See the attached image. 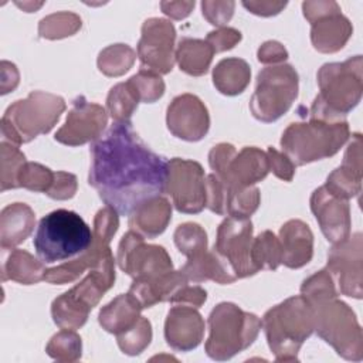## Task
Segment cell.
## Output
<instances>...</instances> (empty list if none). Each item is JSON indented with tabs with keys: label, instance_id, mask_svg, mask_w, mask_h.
<instances>
[{
	"label": "cell",
	"instance_id": "16",
	"mask_svg": "<svg viewBox=\"0 0 363 363\" xmlns=\"http://www.w3.org/2000/svg\"><path fill=\"white\" fill-rule=\"evenodd\" d=\"M362 234L356 233L347 240L333 244L328 252L326 269L337 279L340 294L356 299L362 298L363 272Z\"/></svg>",
	"mask_w": 363,
	"mask_h": 363
},
{
	"label": "cell",
	"instance_id": "50",
	"mask_svg": "<svg viewBox=\"0 0 363 363\" xmlns=\"http://www.w3.org/2000/svg\"><path fill=\"white\" fill-rule=\"evenodd\" d=\"M258 61L262 64H284V61L288 58V51L285 47L278 41H267L258 48Z\"/></svg>",
	"mask_w": 363,
	"mask_h": 363
},
{
	"label": "cell",
	"instance_id": "33",
	"mask_svg": "<svg viewBox=\"0 0 363 363\" xmlns=\"http://www.w3.org/2000/svg\"><path fill=\"white\" fill-rule=\"evenodd\" d=\"M136 60V52L128 44H112L98 55V68L108 77H119L130 69Z\"/></svg>",
	"mask_w": 363,
	"mask_h": 363
},
{
	"label": "cell",
	"instance_id": "52",
	"mask_svg": "<svg viewBox=\"0 0 363 363\" xmlns=\"http://www.w3.org/2000/svg\"><path fill=\"white\" fill-rule=\"evenodd\" d=\"M194 4V1H162L160 9L170 18L182 20L190 14Z\"/></svg>",
	"mask_w": 363,
	"mask_h": 363
},
{
	"label": "cell",
	"instance_id": "15",
	"mask_svg": "<svg viewBox=\"0 0 363 363\" xmlns=\"http://www.w3.org/2000/svg\"><path fill=\"white\" fill-rule=\"evenodd\" d=\"M176 30L166 18L152 17L142 26V37L138 43L136 55L140 68L156 74H169L174 65Z\"/></svg>",
	"mask_w": 363,
	"mask_h": 363
},
{
	"label": "cell",
	"instance_id": "9",
	"mask_svg": "<svg viewBox=\"0 0 363 363\" xmlns=\"http://www.w3.org/2000/svg\"><path fill=\"white\" fill-rule=\"evenodd\" d=\"M313 330L346 360L360 362L363 357L362 328L352 308L336 298L312 305Z\"/></svg>",
	"mask_w": 363,
	"mask_h": 363
},
{
	"label": "cell",
	"instance_id": "4",
	"mask_svg": "<svg viewBox=\"0 0 363 363\" xmlns=\"http://www.w3.org/2000/svg\"><path fill=\"white\" fill-rule=\"evenodd\" d=\"M349 136L346 119L309 118V122H294L284 130L281 147L295 166H303L336 155Z\"/></svg>",
	"mask_w": 363,
	"mask_h": 363
},
{
	"label": "cell",
	"instance_id": "21",
	"mask_svg": "<svg viewBox=\"0 0 363 363\" xmlns=\"http://www.w3.org/2000/svg\"><path fill=\"white\" fill-rule=\"evenodd\" d=\"M269 163L267 152L245 146L237 152L220 173H214L225 187H250L267 177Z\"/></svg>",
	"mask_w": 363,
	"mask_h": 363
},
{
	"label": "cell",
	"instance_id": "30",
	"mask_svg": "<svg viewBox=\"0 0 363 363\" xmlns=\"http://www.w3.org/2000/svg\"><path fill=\"white\" fill-rule=\"evenodd\" d=\"M47 268L41 259L34 258L26 250L13 248L1 267L3 281L11 279L23 285H33L44 279Z\"/></svg>",
	"mask_w": 363,
	"mask_h": 363
},
{
	"label": "cell",
	"instance_id": "36",
	"mask_svg": "<svg viewBox=\"0 0 363 363\" xmlns=\"http://www.w3.org/2000/svg\"><path fill=\"white\" fill-rule=\"evenodd\" d=\"M82 26L81 17L71 11L50 14L38 23V34L47 40H58L74 35Z\"/></svg>",
	"mask_w": 363,
	"mask_h": 363
},
{
	"label": "cell",
	"instance_id": "54",
	"mask_svg": "<svg viewBox=\"0 0 363 363\" xmlns=\"http://www.w3.org/2000/svg\"><path fill=\"white\" fill-rule=\"evenodd\" d=\"M16 4H17L18 7H21L24 11L31 13V11L40 9L44 3H43V1H40V3H33V1H23V3H20V1H16Z\"/></svg>",
	"mask_w": 363,
	"mask_h": 363
},
{
	"label": "cell",
	"instance_id": "37",
	"mask_svg": "<svg viewBox=\"0 0 363 363\" xmlns=\"http://www.w3.org/2000/svg\"><path fill=\"white\" fill-rule=\"evenodd\" d=\"M0 162H1V172H0V183L1 191L9 189L18 187V173L26 163L24 153L18 149L17 145L10 143L7 140H1L0 143Z\"/></svg>",
	"mask_w": 363,
	"mask_h": 363
},
{
	"label": "cell",
	"instance_id": "12",
	"mask_svg": "<svg viewBox=\"0 0 363 363\" xmlns=\"http://www.w3.org/2000/svg\"><path fill=\"white\" fill-rule=\"evenodd\" d=\"M116 261L123 272L138 281L155 279L173 269L166 250L160 245L146 244L145 237L133 230L122 237Z\"/></svg>",
	"mask_w": 363,
	"mask_h": 363
},
{
	"label": "cell",
	"instance_id": "44",
	"mask_svg": "<svg viewBox=\"0 0 363 363\" xmlns=\"http://www.w3.org/2000/svg\"><path fill=\"white\" fill-rule=\"evenodd\" d=\"M225 197L224 183L214 173L206 176V207L218 216H225Z\"/></svg>",
	"mask_w": 363,
	"mask_h": 363
},
{
	"label": "cell",
	"instance_id": "39",
	"mask_svg": "<svg viewBox=\"0 0 363 363\" xmlns=\"http://www.w3.org/2000/svg\"><path fill=\"white\" fill-rule=\"evenodd\" d=\"M174 244L182 254L193 258L207 251V234L197 223L180 224L174 231Z\"/></svg>",
	"mask_w": 363,
	"mask_h": 363
},
{
	"label": "cell",
	"instance_id": "5",
	"mask_svg": "<svg viewBox=\"0 0 363 363\" xmlns=\"http://www.w3.org/2000/svg\"><path fill=\"white\" fill-rule=\"evenodd\" d=\"M94 240V231L75 211L58 208L44 216L37 227L33 244L44 264H52L81 255Z\"/></svg>",
	"mask_w": 363,
	"mask_h": 363
},
{
	"label": "cell",
	"instance_id": "14",
	"mask_svg": "<svg viewBox=\"0 0 363 363\" xmlns=\"http://www.w3.org/2000/svg\"><path fill=\"white\" fill-rule=\"evenodd\" d=\"M166 191L177 211L197 214L206 207V176L194 160L173 157L167 162Z\"/></svg>",
	"mask_w": 363,
	"mask_h": 363
},
{
	"label": "cell",
	"instance_id": "26",
	"mask_svg": "<svg viewBox=\"0 0 363 363\" xmlns=\"http://www.w3.org/2000/svg\"><path fill=\"white\" fill-rule=\"evenodd\" d=\"M35 216L31 207L24 203L6 206L0 214V247L14 248L23 242L34 230Z\"/></svg>",
	"mask_w": 363,
	"mask_h": 363
},
{
	"label": "cell",
	"instance_id": "25",
	"mask_svg": "<svg viewBox=\"0 0 363 363\" xmlns=\"http://www.w3.org/2000/svg\"><path fill=\"white\" fill-rule=\"evenodd\" d=\"M189 279L182 271H170L159 278L155 279H147V281H138L133 279L129 294H132L140 306L150 308L156 305L157 302H164L173 298V295L187 285Z\"/></svg>",
	"mask_w": 363,
	"mask_h": 363
},
{
	"label": "cell",
	"instance_id": "43",
	"mask_svg": "<svg viewBox=\"0 0 363 363\" xmlns=\"http://www.w3.org/2000/svg\"><path fill=\"white\" fill-rule=\"evenodd\" d=\"M129 81L135 86L140 102L152 104L164 94V82L156 72L140 68L138 74L129 78Z\"/></svg>",
	"mask_w": 363,
	"mask_h": 363
},
{
	"label": "cell",
	"instance_id": "45",
	"mask_svg": "<svg viewBox=\"0 0 363 363\" xmlns=\"http://www.w3.org/2000/svg\"><path fill=\"white\" fill-rule=\"evenodd\" d=\"M235 3L234 1H210L204 0L201 1V10L203 16L208 20L210 24L216 27H224L230 18L233 17Z\"/></svg>",
	"mask_w": 363,
	"mask_h": 363
},
{
	"label": "cell",
	"instance_id": "11",
	"mask_svg": "<svg viewBox=\"0 0 363 363\" xmlns=\"http://www.w3.org/2000/svg\"><path fill=\"white\" fill-rule=\"evenodd\" d=\"M302 11L311 23V41L315 50L330 54L345 47L353 27L336 1H303Z\"/></svg>",
	"mask_w": 363,
	"mask_h": 363
},
{
	"label": "cell",
	"instance_id": "40",
	"mask_svg": "<svg viewBox=\"0 0 363 363\" xmlns=\"http://www.w3.org/2000/svg\"><path fill=\"white\" fill-rule=\"evenodd\" d=\"M119 349L129 356L142 353L152 340V325L149 319L140 316L138 322L128 330L116 335Z\"/></svg>",
	"mask_w": 363,
	"mask_h": 363
},
{
	"label": "cell",
	"instance_id": "29",
	"mask_svg": "<svg viewBox=\"0 0 363 363\" xmlns=\"http://www.w3.org/2000/svg\"><path fill=\"white\" fill-rule=\"evenodd\" d=\"M251 78V68L242 58L231 57L221 60L213 69V84L218 92L234 96L247 88Z\"/></svg>",
	"mask_w": 363,
	"mask_h": 363
},
{
	"label": "cell",
	"instance_id": "23",
	"mask_svg": "<svg viewBox=\"0 0 363 363\" xmlns=\"http://www.w3.org/2000/svg\"><path fill=\"white\" fill-rule=\"evenodd\" d=\"M332 194L349 200L362 190V147L350 143L345 152L342 164L335 169L323 184Z\"/></svg>",
	"mask_w": 363,
	"mask_h": 363
},
{
	"label": "cell",
	"instance_id": "42",
	"mask_svg": "<svg viewBox=\"0 0 363 363\" xmlns=\"http://www.w3.org/2000/svg\"><path fill=\"white\" fill-rule=\"evenodd\" d=\"M54 173L40 163L26 162L18 173V187L47 193L54 182Z\"/></svg>",
	"mask_w": 363,
	"mask_h": 363
},
{
	"label": "cell",
	"instance_id": "32",
	"mask_svg": "<svg viewBox=\"0 0 363 363\" xmlns=\"http://www.w3.org/2000/svg\"><path fill=\"white\" fill-rule=\"evenodd\" d=\"M140 98L128 79L125 82H119L111 88L106 98V108L111 118L119 123H132L130 118L138 108Z\"/></svg>",
	"mask_w": 363,
	"mask_h": 363
},
{
	"label": "cell",
	"instance_id": "46",
	"mask_svg": "<svg viewBox=\"0 0 363 363\" xmlns=\"http://www.w3.org/2000/svg\"><path fill=\"white\" fill-rule=\"evenodd\" d=\"M77 193V177L68 172H55L54 182L45 193L54 200H68Z\"/></svg>",
	"mask_w": 363,
	"mask_h": 363
},
{
	"label": "cell",
	"instance_id": "28",
	"mask_svg": "<svg viewBox=\"0 0 363 363\" xmlns=\"http://www.w3.org/2000/svg\"><path fill=\"white\" fill-rule=\"evenodd\" d=\"M180 271L187 277L189 281H193L196 284L211 279L217 284L225 285L237 281L231 269L214 252V250L204 251L193 258H187V262Z\"/></svg>",
	"mask_w": 363,
	"mask_h": 363
},
{
	"label": "cell",
	"instance_id": "1",
	"mask_svg": "<svg viewBox=\"0 0 363 363\" xmlns=\"http://www.w3.org/2000/svg\"><path fill=\"white\" fill-rule=\"evenodd\" d=\"M88 183L106 207L129 216L166 191L167 160L150 150L132 123L113 125L91 145Z\"/></svg>",
	"mask_w": 363,
	"mask_h": 363
},
{
	"label": "cell",
	"instance_id": "18",
	"mask_svg": "<svg viewBox=\"0 0 363 363\" xmlns=\"http://www.w3.org/2000/svg\"><path fill=\"white\" fill-rule=\"evenodd\" d=\"M166 123L173 136L187 142H197L208 132L210 115L199 96L182 94L173 98L167 106Z\"/></svg>",
	"mask_w": 363,
	"mask_h": 363
},
{
	"label": "cell",
	"instance_id": "41",
	"mask_svg": "<svg viewBox=\"0 0 363 363\" xmlns=\"http://www.w3.org/2000/svg\"><path fill=\"white\" fill-rule=\"evenodd\" d=\"M301 295L311 305H316L323 301L336 298L337 292L335 289L333 277L330 275V272L326 268L315 272L313 275H311L309 278H306L302 282Z\"/></svg>",
	"mask_w": 363,
	"mask_h": 363
},
{
	"label": "cell",
	"instance_id": "3",
	"mask_svg": "<svg viewBox=\"0 0 363 363\" xmlns=\"http://www.w3.org/2000/svg\"><path fill=\"white\" fill-rule=\"evenodd\" d=\"M261 322L275 360L294 362L313 333V308L302 295L291 296L267 311Z\"/></svg>",
	"mask_w": 363,
	"mask_h": 363
},
{
	"label": "cell",
	"instance_id": "27",
	"mask_svg": "<svg viewBox=\"0 0 363 363\" xmlns=\"http://www.w3.org/2000/svg\"><path fill=\"white\" fill-rule=\"evenodd\" d=\"M142 309L132 294H122L99 311L98 322L106 332L119 335L138 322Z\"/></svg>",
	"mask_w": 363,
	"mask_h": 363
},
{
	"label": "cell",
	"instance_id": "20",
	"mask_svg": "<svg viewBox=\"0 0 363 363\" xmlns=\"http://www.w3.org/2000/svg\"><path fill=\"white\" fill-rule=\"evenodd\" d=\"M204 335V320L197 308L174 305L167 312L164 322V337L167 345L179 352L196 349Z\"/></svg>",
	"mask_w": 363,
	"mask_h": 363
},
{
	"label": "cell",
	"instance_id": "19",
	"mask_svg": "<svg viewBox=\"0 0 363 363\" xmlns=\"http://www.w3.org/2000/svg\"><path fill=\"white\" fill-rule=\"evenodd\" d=\"M311 210L328 241L337 244L350 237L349 200L340 199L320 186L311 196Z\"/></svg>",
	"mask_w": 363,
	"mask_h": 363
},
{
	"label": "cell",
	"instance_id": "6",
	"mask_svg": "<svg viewBox=\"0 0 363 363\" xmlns=\"http://www.w3.org/2000/svg\"><path fill=\"white\" fill-rule=\"evenodd\" d=\"M65 111V101L60 95L33 91L26 99L11 104L1 116L3 140L20 146L38 135L48 133Z\"/></svg>",
	"mask_w": 363,
	"mask_h": 363
},
{
	"label": "cell",
	"instance_id": "17",
	"mask_svg": "<svg viewBox=\"0 0 363 363\" xmlns=\"http://www.w3.org/2000/svg\"><path fill=\"white\" fill-rule=\"evenodd\" d=\"M108 122V113L104 106L89 102L85 96H77L72 102L65 123L57 130L55 140L68 145L79 146L96 140Z\"/></svg>",
	"mask_w": 363,
	"mask_h": 363
},
{
	"label": "cell",
	"instance_id": "8",
	"mask_svg": "<svg viewBox=\"0 0 363 363\" xmlns=\"http://www.w3.org/2000/svg\"><path fill=\"white\" fill-rule=\"evenodd\" d=\"M262 328L261 319L233 302L218 303L208 315L206 353L213 360H228L250 347Z\"/></svg>",
	"mask_w": 363,
	"mask_h": 363
},
{
	"label": "cell",
	"instance_id": "48",
	"mask_svg": "<svg viewBox=\"0 0 363 363\" xmlns=\"http://www.w3.org/2000/svg\"><path fill=\"white\" fill-rule=\"evenodd\" d=\"M206 41L213 47L214 52L231 50L241 41V33L233 27H220L207 34Z\"/></svg>",
	"mask_w": 363,
	"mask_h": 363
},
{
	"label": "cell",
	"instance_id": "35",
	"mask_svg": "<svg viewBox=\"0 0 363 363\" xmlns=\"http://www.w3.org/2000/svg\"><path fill=\"white\" fill-rule=\"evenodd\" d=\"M225 186V184H224ZM261 201L259 190L250 187H227L225 216L250 218L255 213Z\"/></svg>",
	"mask_w": 363,
	"mask_h": 363
},
{
	"label": "cell",
	"instance_id": "31",
	"mask_svg": "<svg viewBox=\"0 0 363 363\" xmlns=\"http://www.w3.org/2000/svg\"><path fill=\"white\" fill-rule=\"evenodd\" d=\"M214 54L213 47L206 40L184 37L177 44L174 58L183 72L200 77L208 71Z\"/></svg>",
	"mask_w": 363,
	"mask_h": 363
},
{
	"label": "cell",
	"instance_id": "7",
	"mask_svg": "<svg viewBox=\"0 0 363 363\" xmlns=\"http://www.w3.org/2000/svg\"><path fill=\"white\" fill-rule=\"evenodd\" d=\"M115 282V261L112 251L91 268L88 275L75 286L55 298L51 303L52 320L61 329H79L102 295Z\"/></svg>",
	"mask_w": 363,
	"mask_h": 363
},
{
	"label": "cell",
	"instance_id": "10",
	"mask_svg": "<svg viewBox=\"0 0 363 363\" xmlns=\"http://www.w3.org/2000/svg\"><path fill=\"white\" fill-rule=\"evenodd\" d=\"M299 77L289 64L262 68L257 75L250 109L255 119L269 123L285 115L298 96Z\"/></svg>",
	"mask_w": 363,
	"mask_h": 363
},
{
	"label": "cell",
	"instance_id": "49",
	"mask_svg": "<svg viewBox=\"0 0 363 363\" xmlns=\"http://www.w3.org/2000/svg\"><path fill=\"white\" fill-rule=\"evenodd\" d=\"M206 299H207V292L201 286L184 285L173 295L170 302L173 305H187L193 308H200L206 302Z\"/></svg>",
	"mask_w": 363,
	"mask_h": 363
},
{
	"label": "cell",
	"instance_id": "24",
	"mask_svg": "<svg viewBox=\"0 0 363 363\" xmlns=\"http://www.w3.org/2000/svg\"><path fill=\"white\" fill-rule=\"evenodd\" d=\"M172 220V204L163 197L157 196L136 207L129 214L130 230L139 233L145 238H155L162 234Z\"/></svg>",
	"mask_w": 363,
	"mask_h": 363
},
{
	"label": "cell",
	"instance_id": "53",
	"mask_svg": "<svg viewBox=\"0 0 363 363\" xmlns=\"http://www.w3.org/2000/svg\"><path fill=\"white\" fill-rule=\"evenodd\" d=\"M18 84V71L14 64L1 61V95L13 91Z\"/></svg>",
	"mask_w": 363,
	"mask_h": 363
},
{
	"label": "cell",
	"instance_id": "13",
	"mask_svg": "<svg viewBox=\"0 0 363 363\" xmlns=\"http://www.w3.org/2000/svg\"><path fill=\"white\" fill-rule=\"evenodd\" d=\"M252 240V223L250 218L227 217L217 228L213 250L237 279L258 272L251 258Z\"/></svg>",
	"mask_w": 363,
	"mask_h": 363
},
{
	"label": "cell",
	"instance_id": "2",
	"mask_svg": "<svg viewBox=\"0 0 363 363\" xmlns=\"http://www.w3.org/2000/svg\"><path fill=\"white\" fill-rule=\"evenodd\" d=\"M363 60L354 55L343 62L323 64L318 71L320 92L312 102L309 118L339 121L360 102L363 92Z\"/></svg>",
	"mask_w": 363,
	"mask_h": 363
},
{
	"label": "cell",
	"instance_id": "51",
	"mask_svg": "<svg viewBox=\"0 0 363 363\" xmlns=\"http://www.w3.org/2000/svg\"><path fill=\"white\" fill-rule=\"evenodd\" d=\"M242 6L255 16L269 17L281 13L286 7V1H242Z\"/></svg>",
	"mask_w": 363,
	"mask_h": 363
},
{
	"label": "cell",
	"instance_id": "38",
	"mask_svg": "<svg viewBox=\"0 0 363 363\" xmlns=\"http://www.w3.org/2000/svg\"><path fill=\"white\" fill-rule=\"evenodd\" d=\"M81 337L74 329L60 330L50 339L45 347L48 356L58 362H75L81 357Z\"/></svg>",
	"mask_w": 363,
	"mask_h": 363
},
{
	"label": "cell",
	"instance_id": "47",
	"mask_svg": "<svg viewBox=\"0 0 363 363\" xmlns=\"http://www.w3.org/2000/svg\"><path fill=\"white\" fill-rule=\"evenodd\" d=\"M269 170L284 182H292L295 174V164L294 162L282 152L277 150L275 147L269 146L267 150Z\"/></svg>",
	"mask_w": 363,
	"mask_h": 363
},
{
	"label": "cell",
	"instance_id": "22",
	"mask_svg": "<svg viewBox=\"0 0 363 363\" xmlns=\"http://www.w3.org/2000/svg\"><path fill=\"white\" fill-rule=\"evenodd\" d=\"M281 264L296 269L306 265L313 255V234L302 220H289L279 230Z\"/></svg>",
	"mask_w": 363,
	"mask_h": 363
},
{
	"label": "cell",
	"instance_id": "34",
	"mask_svg": "<svg viewBox=\"0 0 363 363\" xmlns=\"http://www.w3.org/2000/svg\"><path fill=\"white\" fill-rule=\"evenodd\" d=\"M251 258L258 271H275L281 264V245L279 240L269 230L259 233L252 240Z\"/></svg>",
	"mask_w": 363,
	"mask_h": 363
}]
</instances>
